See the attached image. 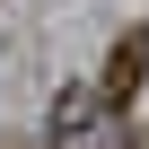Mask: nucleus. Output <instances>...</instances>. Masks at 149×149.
I'll return each instance as SVG.
<instances>
[{
  "mask_svg": "<svg viewBox=\"0 0 149 149\" xmlns=\"http://www.w3.org/2000/svg\"><path fill=\"white\" fill-rule=\"evenodd\" d=\"M105 132H114V105H105L97 79H88V88H61L53 114H44V140H53V149H105Z\"/></svg>",
  "mask_w": 149,
  "mask_h": 149,
  "instance_id": "nucleus-1",
  "label": "nucleus"
},
{
  "mask_svg": "<svg viewBox=\"0 0 149 149\" xmlns=\"http://www.w3.org/2000/svg\"><path fill=\"white\" fill-rule=\"evenodd\" d=\"M97 88H105V105H114V114H123V105L149 88V26L114 35V53H105V70H97Z\"/></svg>",
  "mask_w": 149,
  "mask_h": 149,
  "instance_id": "nucleus-2",
  "label": "nucleus"
},
{
  "mask_svg": "<svg viewBox=\"0 0 149 149\" xmlns=\"http://www.w3.org/2000/svg\"><path fill=\"white\" fill-rule=\"evenodd\" d=\"M140 149H149V140H140Z\"/></svg>",
  "mask_w": 149,
  "mask_h": 149,
  "instance_id": "nucleus-3",
  "label": "nucleus"
}]
</instances>
